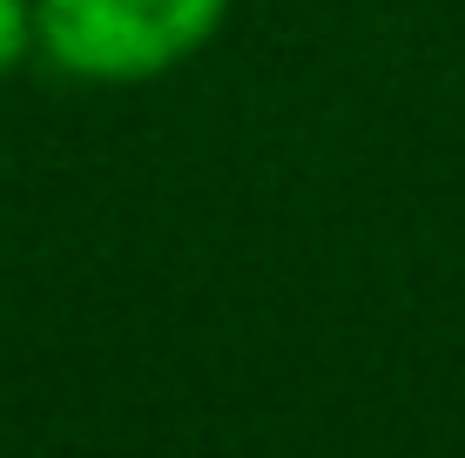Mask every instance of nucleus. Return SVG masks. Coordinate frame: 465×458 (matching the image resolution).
I'll list each match as a JSON object with an SVG mask.
<instances>
[{
	"label": "nucleus",
	"instance_id": "f257e3e1",
	"mask_svg": "<svg viewBox=\"0 0 465 458\" xmlns=\"http://www.w3.org/2000/svg\"><path fill=\"white\" fill-rule=\"evenodd\" d=\"M230 0H35V41L74 82H155L216 41Z\"/></svg>",
	"mask_w": 465,
	"mask_h": 458
},
{
	"label": "nucleus",
	"instance_id": "f03ea898",
	"mask_svg": "<svg viewBox=\"0 0 465 458\" xmlns=\"http://www.w3.org/2000/svg\"><path fill=\"white\" fill-rule=\"evenodd\" d=\"M35 41V0H0V74H14Z\"/></svg>",
	"mask_w": 465,
	"mask_h": 458
}]
</instances>
